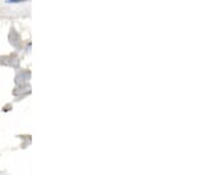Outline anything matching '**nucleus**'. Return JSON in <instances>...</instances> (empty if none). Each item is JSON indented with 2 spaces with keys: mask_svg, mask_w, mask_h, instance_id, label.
<instances>
[{
  "mask_svg": "<svg viewBox=\"0 0 213 175\" xmlns=\"http://www.w3.org/2000/svg\"><path fill=\"white\" fill-rule=\"evenodd\" d=\"M25 1H28V0H6V4H21Z\"/></svg>",
  "mask_w": 213,
  "mask_h": 175,
  "instance_id": "obj_1",
  "label": "nucleus"
}]
</instances>
